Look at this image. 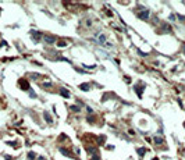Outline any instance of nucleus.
<instances>
[{
	"mask_svg": "<svg viewBox=\"0 0 185 160\" xmlns=\"http://www.w3.org/2000/svg\"><path fill=\"white\" fill-rule=\"evenodd\" d=\"M149 15H150V10H148V8H141V11L138 13V17L143 21H146L149 18Z\"/></svg>",
	"mask_w": 185,
	"mask_h": 160,
	"instance_id": "f257e3e1",
	"label": "nucleus"
},
{
	"mask_svg": "<svg viewBox=\"0 0 185 160\" xmlns=\"http://www.w3.org/2000/svg\"><path fill=\"white\" fill-rule=\"evenodd\" d=\"M88 121H89L91 124H92V123H95V117H93V116H89V117H88Z\"/></svg>",
	"mask_w": 185,
	"mask_h": 160,
	"instance_id": "a211bd4d",
	"label": "nucleus"
},
{
	"mask_svg": "<svg viewBox=\"0 0 185 160\" xmlns=\"http://www.w3.org/2000/svg\"><path fill=\"white\" fill-rule=\"evenodd\" d=\"M18 84L21 85V89H24V90H28V89H31L29 84H28V81H27V79H24V78H21V79L18 81Z\"/></svg>",
	"mask_w": 185,
	"mask_h": 160,
	"instance_id": "7ed1b4c3",
	"label": "nucleus"
},
{
	"mask_svg": "<svg viewBox=\"0 0 185 160\" xmlns=\"http://www.w3.org/2000/svg\"><path fill=\"white\" fill-rule=\"evenodd\" d=\"M71 110L75 111V113H78V111H79V107H78V106H71Z\"/></svg>",
	"mask_w": 185,
	"mask_h": 160,
	"instance_id": "dca6fc26",
	"label": "nucleus"
},
{
	"mask_svg": "<svg viewBox=\"0 0 185 160\" xmlns=\"http://www.w3.org/2000/svg\"><path fill=\"white\" fill-rule=\"evenodd\" d=\"M6 160H13V157H10V156H7V157H6Z\"/></svg>",
	"mask_w": 185,
	"mask_h": 160,
	"instance_id": "4be33fe9",
	"label": "nucleus"
},
{
	"mask_svg": "<svg viewBox=\"0 0 185 160\" xmlns=\"http://www.w3.org/2000/svg\"><path fill=\"white\" fill-rule=\"evenodd\" d=\"M43 117H45V120H46V123H49V124H50V123L53 121V118H52V116H50V113H49L47 110H45V111H43Z\"/></svg>",
	"mask_w": 185,
	"mask_h": 160,
	"instance_id": "39448f33",
	"label": "nucleus"
},
{
	"mask_svg": "<svg viewBox=\"0 0 185 160\" xmlns=\"http://www.w3.org/2000/svg\"><path fill=\"white\" fill-rule=\"evenodd\" d=\"M29 96H31V98H33V99L36 98V93H35V92H33L32 89H29Z\"/></svg>",
	"mask_w": 185,
	"mask_h": 160,
	"instance_id": "f3484780",
	"label": "nucleus"
},
{
	"mask_svg": "<svg viewBox=\"0 0 185 160\" xmlns=\"http://www.w3.org/2000/svg\"><path fill=\"white\" fill-rule=\"evenodd\" d=\"M79 89H81V90H89V89H91V85H89V84H81V85H79Z\"/></svg>",
	"mask_w": 185,
	"mask_h": 160,
	"instance_id": "9b49d317",
	"label": "nucleus"
},
{
	"mask_svg": "<svg viewBox=\"0 0 185 160\" xmlns=\"http://www.w3.org/2000/svg\"><path fill=\"white\" fill-rule=\"evenodd\" d=\"M31 35H32V39H33V42H39L40 41V38H42V32H38V31H31Z\"/></svg>",
	"mask_w": 185,
	"mask_h": 160,
	"instance_id": "f03ea898",
	"label": "nucleus"
},
{
	"mask_svg": "<svg viewBox=\"0 0 185 160\" xmlns=\"http://www.w3.org/2000/svg\"><path fill=\"white\" fill-rule=\"evenodd\" d=\"M129 135H135V131H134V130H129Z\"/></svg>",
	"mask_w": 185,
	"mask_h": 160,
	"instance_id": "412c9836",
	"label": "nucleus"
},
{
	"mask_svg": "<svg viewBox=\"0 0 185 160\" xmlns=\"http://www.w3.org/2000/svg\"><path fill=\"white\" fill-rule=\"evenodd\" d=\"M105 42H106V35L100 33V35H99V43H100V45H103Z\"/></svg>",
	"mask_w": 185,
	"mask_h": 160,
	"instance_id": "f8f14e48",
	"label": "nucleus"
},
{
	"mask_svg": "<svg viewBox=\"0 0 185 160\" xmlns=\"http://www.w3.org/2000/svg\"><path fill=\"white\" fill-rule=\"evenodd\" d=\"M184 53H185V46H184Z\"/></svg>",
	"mask_w": 185,
	"mask_h": 160,
	"instance_id": "5701e85b",
	"label": "nucleus"
},
{
	"mask_svg": "<svg viewBox=\"0 0 185 160\" xmlns=\"http://www.w3.org/2000/svg\"><path fill=\"white\" fill-rule=\"evenodd\" d=\"M42 86L45 88V89H50V88L53 86V85H52L50 82H46V84H42Z\"/></svg>",
	"mask_w": 185,
	"mask_h": 160,
	"instance_id": "4468645a",
	"label": "nucleus"
},
{
	"mask_svg": "<svg viewBox=\"0 0 185 160\" xmlns=\"http://www.w3.org/2000/svg\"><path fill=\"white\" fill-rule=\"evenodd\" d=\"M153 160H157V159H153Z\"/></svg>",
	"mask_w": 185,
	"mask_h": 160,
	"instance_id": "b1692460",
	"label": "nucleus"
},
{
	"mask_svg": "<svg viewBox=\"0 0 185 160\" xmlns=\"http://www.w3.org/2000/svg\"><path fill=\"white\" fill-rule=\"evenodd\" d=\"M95 67H96V66H84V68H89V70H92Z\"/></svg>",
	"mask_w": 185,
	"mask_h": 160,
	"instance_id": "6ab92c4d",
	"label": "nucleus"
},
{
	"mask_svg": "<svg viewBox=\"0 0 185 160\" xmlns=\"http://www.w3.org/2000/svg\"><path fill=\"white\" fill-rule=\"evenodd\" d=\"M143 86H145V85H143ZM143 86L141 88V84H138V85L135 86V90H137V95H138L139 98L142 96V92H143Z\"/></svg>",
	"mask_w": 185,
	"mask_h": 160,
	"instance_id": "6e6552de",
	"label": "nucleus"
},
{
	"mask_svg": "<svg viewBox=\"0 0 185 160\" xmlns=\"http://www.w3.org/2000/svg\"><path fill=\"white\" fill-rule=\"evenodd\" d=\"M43 39H45V42H46L47 45H53L56 42V36H53V35H45Z\"/></svg>",
	"mask_w": 185,
	"mask_h": 160,
	"instance_id": "20e7f679",
	"label": "nucleus"
},
{
	"mask_svg": "<svg viewBox=\"0 0 185 160\" xmlns=\"http://www.w3.org/2000/svg\"><path fill=\"white\" fill-rule=\"evenodd\" d=\"M60 95H61V96H64L65 99H68V98H70V92H68L65 88H61V89H60Z\"/></svg>",
	"mask_w": 185,
	"mask_h": 160,
	"instance_id": "0eeeda50",
	"label": "nucleus"
},
{
	"mask_svg": "<svg viewBox=\"0 0 185 160\" xmlns=\"http://www.w3.org/2000/svg\"><path fill=\"white\" fill-rule=\"evenodd\" d=\"M137 152H138V153H139V156H143V155L146 153V149H143V148H142V149H138Z\"/></svg>",
	"mask_w": 185,
	"mask_h": 160,
	"instance_id": "ddd939ff",
	"label": "nucleus"
},
{
	"mask_svg": "<svg viewBox=\"0 0 185 160\" xmlns=\"http://www.w3.org/2000/svg\"><path fill=\"white\" fill-rule=\"evenodd\" d=\"M86 111H88V114H92L93 113V110L91 109V107H86Z\"/></svg>",
	"mask_w": 185,
	"mask_h": 160,
	"instance_id": "aec40b11",
	"label": "nucleus"
},
{
	"mask_svg": "<svg viewBox=\"0 0 185 160\" xmlns=\"http://www.w3.org/2000/svg\"><path fill=\"white\" fill-rule=\"evenodd\" d=\"M67 41H65V39H60V41H59V42H57V46H59V47H65V46H67Z\"/></svg>",
	"mask_w": 185,
	"mask_h": 160,
	"instance_id": "9d476101",
	"label": "nucleus"
},
{
	"mask_svg": "<svg viewBox=\"0 0 185 160\" xmlns=\"http://www.w3.org/2000/svg\"><path fill=\"white\" fill-rule=\"evenodd\" d=\"M60 152H61L64 156H67V157H72V153H71L68 149H65V148H60Z\"/></svg>",
	"mask_w": 185,
	"mask_h": 160,
	"instance_id": "423d86ee",
	"label": "nucleus"
},
{
	"mask_svg": "<svg viewBox=\"0 0 185 160\" xmlns=\"http://www.w3.org/2000/svg\"><path fill=\"white\" fill-rule=\"evenodd\" d=\"M153 141L156 142V145H161V144H164V139H163V138H160V136H154Z\"/></svg>",
	"mask_w": 185,
	"mask_h": 160,
	"instance_id": "1a4fd4ad",
	"label": "nucleus"
},
{
	"mask_svg": "<svg viewBox=\"0 0 185 160\" xmlns=\"http://www.w3.org/2000/svg\"><path fill=\"white\" fill-rule=\"evenodd\" d=\"M28 160H35V153H33V152H29V153H28Z\"/></svg>",
	"mask_w": 185,
	"mask_h": 160,
	"instance_id": "2eb2a0df",
	"label": "nucleus"
}]
</instances>
